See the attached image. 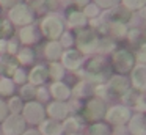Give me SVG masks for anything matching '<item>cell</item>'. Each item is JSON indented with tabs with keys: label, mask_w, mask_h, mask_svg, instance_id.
<instances>
[{
	"label": "cell",
	"mask_w": 146,
	"mask_h": 135,
	"mask_svg": "<svg viewBox=\"0 0 146 135\" xmlns=\"http://www.w3.org/2000/svg\"><path fill=\"white\" fill-rule=\"evenodd\" d=\"M33 11L27 3H17L14 5L13 8H10V14H8V21L11 24H16V25H32L33 22Z\"/></svg>",
	"instance_id": "6da1fadb"
},
{
	"label": "cell",
	"mask_w": 146,
	"mask_h": 135,
	"mask_svg": "<svg viewBox=\"0 0 146 135\" xmlns=\"http://www.w3.org/2000/svg\"><path fill=\"white\" fill-rule=\"evenodd\" d=\"M113 68L119 74L130 72L135 68V55L126 49H119L113 53Z\"/></svg>",
	"instance_id": "7a4b0ae2"
},
{
	"label": "cell",
	"mask_w": 146,
	"mask_h": 135,
	"mask_svg": "<svg viewBox=\"0 0 146 135\" xmlns=\"http://www.w3.org/2000/svg\"><path fill=\"white\" fill-rule=\"evenodd\" d=\"M76 43L77 47H79L80 52L83 53H93L94 50H98L99 46V38L98 35L93 30H80L76 36Z\"/></svg>",
	"instance_id": "3957f363"
},
{
	"label": "cell",
	"mask_w": 146,
	"mask_h": 135,
	"mask_svg": "<svg viewBox=\"0 0 146 135\" xmlns=\"http://www.w3.org/2000/svg\"><path fill=\"white\" fill-rule=\"evenodd\" d=\"M41 30L44 33V36H47L50 41H55L57 38H60L63 35V21L55 14H49L44 21L41 22Z\"/></svg>",
	"instance_id": "277c9868"
},
{
	"label": "cell",
	"mask_w": 146,
	"mask_h": 135,
	"mask_svg": "<svg viewBox=\"0 0 146 135\" xmlns=\"http://www.w3.org/2000/svg\"><path fill=\"white\" fill-rule=\"evenodd\" d=\"M82 113L86 121H98V119L104 118L107 110H105L104 100L98 99V97H93V99H90L85 104V107L82 108Z\"/></svg>",
	"instance_id": "5b68a950"
},
{
	"label": "cell",
	"mask_w": 146,
	"mask_h": 135,
	"mask_svg": "<svg viewBox=\"0 0 146 135\" xmlns=\"http://www.w3.org/2000/svg\"><path fill=\"white\" fill-rule=\"evenodd\" d=\"M44 115H46V110L36 100L27 102L22 108V118L27 122H30V124H39V122H42L44 121Z\"/></svg>",
	"instance_id": "8992f818"
},
{
	"label": "cell",
	"mask_w": 146,
	"mask_h": 135,
	"mask_svg": "<svg viewBox=\"0 0 146 135\" xmlns=\"http://www.w3.org/2000/svg\"><path fill=\"white\" fill-rule=\"evenodd\" d=\"M86 78H90L91 82H98L102 83L107 75V66H105L104 60L101 58H91L86 65Z\"/></svg>",
	"instance_id": "52a82bcc"
},
{
	"label": "cell",
	"mask_w": 146,
	"mask_h": 135,
	"mask_svg": "<svg viewBox=\"0 0 146 135\" xmlns=\"http://www.w3.org/2000/svg\"><path fill=\"white\" fill-rule=\"evenodd\" d=\"M25 132V119L19 115H11L3 121L5 135H22Z\"/></svg>",
	"instance_id": "ba28073f"
},
{
	"label": "cell",
	"mask_w": 146,
	"mask_h": 135,
	"mask_svg": "<svg viewBox=\"0 0 146 135\" xmlns=\"http://www.w3.org/2000/svg\"><path fill=\"white\" fill-rule=\"evenodd\" d=\"M130 110L126 105H115L105 113V118L108 122H113L116 126H123L124 122H127L130 119Z\"/></svg>",
	"instance_id": "9c48e42d"
},
{
	"label": "cell",
	"mask_w": 146,
	"mask_h": 135,
	"mask_svg": "<svg viewBox=\"0 0 146 135\" xmlns=\"http://www.w3.org/2000/svg\"><path fill=\"white\" fill-rule=\"evenodd\" d=\"M82 63H83V57H82L80 50L68 49L61 55V65H63V68L71 69V71H77L82 66Z\"/></svg>",
	"instance_id": "30bf717a"
},
{
	"label": "cell",
	"mask_w": 146,
	"mask_h": 135,
	"mask_svg": "<svg viewBox=\"0 0 146 135\" xmlns=\"http://www.w3.org/2000/svg\"><path fill=\"white\" fill-rule=\"evenodd\" d=\"M46 112H47V115L50 116L52 119L58 121V119H66L69 108H68V105L63 102V100H55V102L49 104L47 108H46Z\"/></svg>",
	"instance_id": "8fae6325"
},
{
	"label": "cell",
	"mask_w": 146,
	"mask_h": 135,
	"mask_svg": "<svg viewBox=\"0 0 146 135\" xmlns=\"http://www.w3.org/2000/svg\"><path fill=\"white\" fill-rule=\"evenodd\" d=\"M129 86H130V83L126 77H123V75H113V77L110 78V82H108L107 88H108L110 93L123 96V94H126L127 91H129Z\"/></svg>",
	"instance_id": "7c38bea8"
},
{
	"label": "cell",
	"mask_w": 146,
	"mask_h": 135,
	"mask_svg": "<svg viewBox=\"0 0 146 135\" xmlns=\"http://www.w3.org/2000/svg\"><path fill=\"white\" fill-rule=\"evenodd\" d=\"M132 85L137 90H146V65H138L132 69Z\"/></svg>",
	"instance_id": "4fadbf2b"
},
{
	"label": "cell",
	"mask_w": 146,
	"mask_h": 135,
	"mask_svg": "<svg viewBox=\"0 0 146 135\" xmlns=\"http://www.w3.org/2000/svg\"><path fill=\"white\" fill-rule=\"evenodd\" d=\"M17 58H14L13 55H5L2 63H0V74L3 77H13V74L17 69Z\"/></svg>",
	"instance_id": "5bb4252c"
},
{
	"label": "cell",
	"mask_w": 146,
	"mask_h": 135,
	"mask_svg": "<svg viewBox=\"0 0 146 135\" xmlns=\"http://www.w3.org/2000/svg\"><path fill=\"white\" fill-rule=\"evenodd\" d=\"M129 130L132 135H146V118L141 115L130 116Z\"/></svg>",
	"instance_id": "9a60e30c"
},
{
	"label": "cell",
	"mask_w": 146,
	"mask_h": 135,
	"mask_svg": "<svg viewBox=\"0 0 146 135\" xmlns=\"http://www.w3.org/2000/svg\"><path fill=\"white\" fill-rule=\"evenodd\" d=\"M49 74H47V68L42 65H38L30 71L29 74V80L32 85H42L46 80H47Z\"/></svg>",
	"instance_id": "2e32d148"
},
{
	"label": "cell",
	"mask_w": 146,
	"mask_h": 135,
	"mask_svg": "<svg viewBox=\"0 0 146 135\" xmlns=\"http://www.w3.org/2000/svg\"><path fill=\"white\" fill-rule=\"evenodd\" d=\"M44 55H46V58L50 60V61H57V60H60L61 55H63V47H61V44L57 43V41H49L44 47Z\"/></svg>",
	"instance_id": "e0dca14e"
},
{
	"label": "cell",
	"mask_w": 146,
	"mask_h": 135,
	"mask_svg": "<svg viewBox=\"0 0 146 135\" xmlns=\"http://www.w3.org/2000/svg\"><path fill=\"white\" fill-rule=\"evenodd\" d=\"M68 22L71 27L76 28H83L88 24V17L83 14V11H77V9H69L68 11Z\"/></svg>",
	"instance_id": "ac0fdd59"
},
{
	"label": "cell",
	"mask_w": 146,
	"mask_h": 135,
	"mask_svg": "<svg viewBox=\"0 0 146 135\" xmlns=\"http://www.w3.org/2000/svg\"><path fill=\"white\" fill-rule=\"evenodd\" d=\"M50 94L55 97L57 100H66L71 96V90L63 83V82H54L50 86Z\"/></svg>",
	"instance_id": "d6986e66"
},
{
	"label": "cell",
	"mask_w": 146,
	"mask_h": 135,
	"mask_svg": "<svg viewBox=\"0 0 146 135\" xmlns=\"http://www.w3.org/2000/svg\"><path fill=\"white\" fill-rule=\"evenodd\" d=\"M41 134L42 135H61L63 134V126H60L55 119H47L41 122Z\"/></svg>",
	"instance_id": "ffe728a7"
},
{
	"label": "cell",
	"mask_w": 146,
	"mask_h": 135,
	"mask_svg": "<svg viewBox=\"0 0 146 135\" xmlns=\"http://www.w3.org/2000/svg\"><path fill=\"white\" fill-rule=\"evenodd\" d=\"M105 16H110V21L111 22H121V24H126V22L130 21V17H132V14H130L129 9H126L123 6V8H111V11L108 13V14Z\"/></svg>",
	"instance_id": "44dd1931"
},
{
	"label": "cell",
	"mask_w": 146,
	"mask_h": 135,
	"mask_svg": "<svg viewBox=\"0 0 146 135\" xmlns=\"http://www.w3.org/2000/svg\"><path fill=\"white\" fill-rule=\"evenodd\" d=\"M19 38H21V43H24L25 46H30L36 41V31L33 25H25V27L21 28L19 31Z\"/></svg>",
	"instance_id": "7402d4cb"
},
{
	"label": "cell",
	"mask_w": 146,
	"mask_h": 135,
	"mask_svg": "<svg viewBox=\"0 0 146 135\" xmlns=\"http://www.w3.org/2000/svg\"><path fill=\"white\" fill-rule=\"evenodd\" d=\"M47 74L52 80L58 82L60 78H63V74H64V68L61 63H57V61H52L50 66L47 68Z\"/></svg>",
	"instance_id": "603a6c76"
},
{
	"label": "cell",
	"mask_w": 146,
	"mask_h": 135,
	"mask_svg": "<svg viewBox=\"0 0 146 135\" xmlns=\"http://www.w3.org/2000/svg\"><path fill=\"white\" fill-rule=\"evenodd\" d=\"M17 61L22 63V65H32L35 61V52H33V49L24 47L22 50H19L17 52Z\"/></svg>",
	"instance_id": "cb8c5ba5"
},
{
	"label": "cell",
	"mask_w": 146,
	"mask_h": 135,
	"mask_svg": "<svg viewBox=\"0 0 146 135\" xmlns=\"http://www.w3.org/2000/svg\"><path fill=\"white\" fill-rule=\"evenodd\" d=\"M14 33L13 24L8 19H0V39H8Z\"/></svg>",
	"instance_id": "d4e9b609"
},
{
	"label": "cell",
	"mask_w": 146,
	"mask_h": 135,
	"mask_svg": "<svg viewBox=\"0 0 146 135\" xmlns=\"http://www.w3.org/2000/svg\"><path fill=\"white\" fill-rule=\"evenodd\" d=\"M14 93V82L10 77H2L0 78V94L2 96H10Z\"/></svg>",
	"instance_id": "484cf974"
},
{
	"label": "cell",
	"mask_w": 146,
	"mask_h": 135,
	"mask_svg": "<svg viewBox=\"0 0 146 135\" xmlns=\"http://www.w3.org/2000/svg\"><path fill=\"white\" fill-rule=\"evenodd\" d=\"M110 33L116 38H124L127 35V27L126 24H121V22H111L110 25Z\"/></svg>",
	"instance_id": "4316f807"
},
{
	"label": "cell",
	"mask_w": 146,
	"mask_h": 135,
	"mask_svg": "<svg viewBox=\"0 0 146 135\" xmlns=\"http://www.w3.org/2000/svg\"><path fill=\"white\" fill-rule=\"evenodd\" d=\"M121 3L129 11H137V9H141L146 6V0H121Z\"/></svg>",
	"instance_id": "83f0119b"
},
{
	"label": "cell",
	"mask_w": 146,
	"mask_h": 135,
	"mask_svg": "<svg viewBox=\"0 0 146 135\" xmlns=\"http://www.w3.org/2000/svg\"><path fill=\"white\" fill-rule=\"evenodd\" d=\"M36 97V90H35V85H25V86H22V90H21V99H25V100H35Z\"/></svg>",
	"instance_id": "f1b7e54d"
},
{
	"label": "cell",
	"mask_w": 146,
	"mask_h": 135,
	"mask_svg": "<svg viewBox=\"0 0 146 135\" xmlns=\"http://www.w3.org/2000/svg\"><path fill=\"white\" fill-rule=\"evenodd\" d=\"M24 105H22V99L17 96H13L10 99V102H8V110H11V112L14 113V115H17L19 112H22Z\"/></svg>",
	"instance_id": "f546056e"
},
{
	"label": "cell",
	"mask_w": 146,
	"mask_h": 135,
	"mask_svg": "<svg viewBox=\"0 0 146 135\" xmlns=\"http://www.w3.org/2000/svg\"><path fill=\"white\" fill-rule=\"evenodd\" d=\"M90 135H110L107 124H102V122H96L91 126L90 129Z\"/></svg>",
	"instance_id": "4dcf8cb0"
},
{
	"label": "cell",
	"mask_w": 146,
	"mask_h": 135,
	"mask_svg": "<svg viewBox=\"0 0 146 135\" xmlns=\"http://www.w3.org/2000/svg\"><path fill=\"white\" fill-rule=\"evenodd\" d=\"M80 129V122L77 121V118L74 116V118H66L63 122V130L66 132H76Z\"/></svg>",
	"instance_id": "1f68e13d"
},
{
	"label": "cell",
	"mask_w": 146,
	"mask_h": 135,
	"mask_svg": "<svg viewBox=\"0 0 146 135\" xmlns=\"http://www.w3.org/2000/svg\"><path fill=\"white\" fill-rule=\"evenodd\" d=\"M83 14L86 16V17H98L99 14V6L96 5V3H88V5H85V8H83Z\"/></svg>",
	"instance_id": "d6a6232c"
},
{
	"label": "cell",
	"mask_w": 146,
	"mask_h": 135,
	"mask_svg": "<svg viewBox=\"0 0 146 135\" xmlns=\"http://www.w3.org/2000/svg\"><path fill=\"white\" fill-rule=\"evenodd\" d=\"M60 38H61V41H60L61 47H68V49H69V47L76 43V38H74L69 31H63V35H61Z\"/></svg>",
	"instance_id": "836d02e7"
},
{
	"label": "cell",
	"mask_w": 146,
	"mask_h": 135,
	"mask_svg": "<svg viewBox=\"0 0 146 135\" xmlns=\"http://www.w3.org/2000/svg\"><path fill=\"white\" fill-rule=\"evenodd\" d=\"M121 0H94V3L101 8H105V9H111L119 3Z\"/></svg>",
	"instance_id": "e575fe53"
},
{
	"label": "cell",
	"mask_w": 146,
	"mask_h": 135,
	"mask_svg": "<svg viewBox=\"0 0 146 135\" xmlns=\"http://www.w3.org/2000/svg\"><path fill=\"white\" fill-rule=\"evenodd\" d=\"M115 49V43L113 41H108V39H104V41H99V46H98V50L99 52H110V50Z\"/></svg>",
	"instance_id": "d590c367"
},
{
	"label": "cell",
	"mask_w": 146,
	"mask_h": 135,
	"mask_svg": "<svg viewBox=\"0 0 146 135\" xmlns=\"http://www.w3.org/2000/svg\"><path fill=\"white\" fill-rule=\"evenodd\" d=\"M124 96V102H126V105H137V100H138V94L133 93V91H127L126 94H123Z\"/></svg>",
	"instance_id": "8d00e7d4"
},
{
	"label": "cell",
	"mask_w": 146,
	"mask_h": 135,
	"mask_svg": "<svg viewBox=\"0 0 146 135\" xmlns=\"http://www.w3.org/2000/svg\"><path fill=\"white\" fill-rule=\"evenodd\" d=\"M13 80L16 82V83H24V82L27 80V74H25V71H24V69H21V68H17V69H16V72L13 74Z\"/></svg>",
	"instance_id": "74e56055"
},
{
	"label": "cell",
	"mask_w": 146,
	"mask_h": 135,
	"mask_svg": "<svg viewBox=\"0 0 146 135\" xmlns=\"http://www.w3.org/2000/svg\"><path fill=\"white\" fill-rule=\"evenodd\" d=\"M137 58H138V61L141 63V65H146V43L141 44V46L138 47V53H137Z\"/></svg>",
	"instance_id": "f35d334b"
},
{
	"label": "cell",
	"mask_w": 146,
	"mask_h": 135,
	"mask_svg": "<svg viewBox=\"0 0 146 135\" xmlns=\"http://www.w3.org/2000/svg\"><path fill=\"white\" fill-rule=\"evenodd\" d=\"M27 5L30 6V8H35V9H39L42 8V6L47 3V0H25Z\"/></svg>",
	"instance_id": "ab89813d"
},
{
	"label": "cell",
	"mask_w": 146,
	"mask_h": 135,
	"mask_svg": "<svg viewBox=\"0 0 146 135\" xmlns=\"http://www.w3.org/2000/svg\"><path fill=\"white\" fill-rule=\"evenodd\" d=\"M7 53L8 55H16L17 53V44L14 41H8L7 43Z\"/></svg>",
	"instance_id": "60d3db41"
},
{
	"label": "cell",
	"mask_w": 146,
	"mask_h": 135,
	"mask_svg": "<svg viewBox=\"0 0 146 135\" xmlns=\"http://www.w3.org/2000/svg\"><path fill=\"white\" fill-rule=\"evenodd\" d=\"M8 112H10V110H8V105L0 100V121H5V119L8 118Z\"/></svg>",
	"instance_id": "b9f144b4"
},
{
	"label": "cell",
	"mask_w": 146,
	"mask_h": 135,
	"mask_svg": "<svg viewBox=\"0 0 146 135\" xmlns=\"http://www.w3.org/2000/svg\"><path fill=\"white\" fill-rule=\"evenodd\" d=\"M36 97H39V99H47V90H46V88L36 90Z\"/></svg>",
	"instance_id": "7bdbcfd3"
},
{
	"label": "cell",
	"mask_w": 146,
	"mask_h": 135,
	"mask_svg": "<svg viewBox=\"0 0 146 135\" xmlns=\"http://www.w3.org/2000/svg\"><path fill=\"white\" fill-rule=\"evenodd\" d=\"M0 5L3 6V8H13L14 0H0Z\"/></svg>",
	"instance_id": "ee69618b"
},
{
	"label": "cell",
	"mask_w": 146,
	"mask_h": 135,
	"mask_svg": "<svg viewBox=\"0 0 146 135\" xmlns=\"http://www.w3.org/2000/svg\"><path fill=\"white\" fill-rule=\"evenodd\" d=\"M0 50L2 52H7V41L5 39H0Z\"/></svg>",
	"instance_id": "f6af8a7d"
},
{
	"label": "cell",
	"mask_w": 146,
	"mask_h": 135,
	"mask_svg": "<svg viewBox=\"0 0 146 135\" xmlns=\"http://www.w3.org/2000/svg\"><path fill=\"white\" fill-rule=\"evenodd\" d=\"M22 135H39V132L35 130V129H32V130H25Z\"/></svg>",
	"instance_id": "bcb514c9"
},
{
	"label": "cell",
	"mask_w": 146,
	"mask_h": 135,
	"mask_svg": "<svg viewBox=\"0 0 146 135\" xmlns=\"http://www.w3.org/2000/svg\"><path fill=\"white\" fill-rule=\"evenodd\" d=\"M76 5H82V6H85V5H88V0H76Z\"/></svg>",
	"instance_id": "7dc6e473"
},
{
	"label": "cell",
	"mask_w": 146,
	"mask_h": 135,
	"mask_svg": "<svg viewBox=\"0 0 146 135\" xmlns=\"http://www.w3.org/2000/svg\"><path fill=\"white\" fill-rule=\"evenodd\" d=\"M145 35H146V28H145Z\"/></svg>",
	"instance_id": "c3c4849f"
},
{
	"label": "cell",
	"mask_w": 146,
	"mask_h": 135,
	"mask_svg": "<svg viewBox=\"0 0 146 135\" xmlns=\"http://www.w3.org/2000/svg\"><path fill=\"white\" fill-rule=\"evenodd\" d=\"M71 135H76V134H71Z\"/></svg>",
	"instance_id": "681fc988"
}]
</instances>
